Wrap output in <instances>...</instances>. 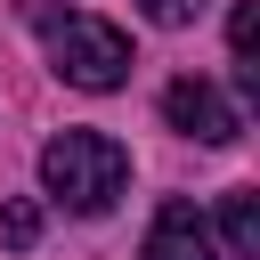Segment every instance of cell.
<instances>
[{"label": "cell", "instance_id": "obj_2", "mask_svg": "<svg viewBox=\"0 0 260 260\" xmlns=\"http://www.w3.org/2000/svg\"><path fill=\"white\" fill-rule=\"evenodd\" d=\"M41 32H49V57H57V73L73 81V89H122L130 81V41H122V24H106V16H49V0H16Z\"/></svg>", "mask_w": 260, "mask_h": 260}, {"label": "cell", "instance_id": "obj_8", "mask_svg": "<svg viewBox=\"0 0 260 260\" xmlns=\"http://www.w3.org/2000/svg\"><path fill=\"white\" fill-rule=\"evenodd\" d=\"M195 8H203V0H146L154 24H195Z\"/></svg>", "mask_w": 260, "mask_h": 260}, {"label": "cell", "instance_id": "obj_7", "mask_svg": "<svg viewBox=\"0 0 260 260\" xmlns=\"http://www.w3.org/2000/svg\"><path fill=\"white\" fill-rule=\"evenodd\" d=\"M228 49H236V65H252V49H260V8H252V0H236V16H228Z\"/></svg>", "mask_w": 260, "mask_h": 260}, {"label": "cell", "instance_id": "obj_5", "mask_svg": "<svg viewBox=\"0 0 260 260\" xmlns=\"http://www.w3.org/2000/svg\"><path fill=\"white\" fill-rule=\"evenodd\" d=\"M219 236H228L236 260H252V252H260V195H228V203H219Z\"/></svg>", "mask_w": 260, "mask_h": 260}, {"label": "cell", "instance_id": "obj_6", "mask_svg": "<svg viewBox=\"0 0 260 260\" xmlns=\"http://www.w3.org/2000/svg\"><path fill=\"white\" fill-rule=\"evenodd\" d=\"M0 244H16V252L41 244V203H32V195H8V203H0Z\"/></svg>", "mask_w": 260, "mask_h": 260}, {"label": "cell", "instance_id": "obj_4", "mask_svg": "<svg viewBox=\"0 0 260 260\" xmlns=\"http://www.w3.org/2000/svg\"><path fill=\"white\" fill-rule=\"evenodd\" d=\"M146 260H219L211 219H203L187 195H171V203L154 211V228H146Z\"/></svg>", "mask_w": 260, "mask_h": 260}, {"label": "cell", "instance_id": "obj_3", "mask_svg": "<svg viewBox=\"0 0 260 260\" xmlns=\"http://www.w3.org/2000/svg\"><path fill=\"white\" fill-rule=\"evenodd\" d=\"M162 122L171 130H187V138H203V146H228L244 122H236V106L211 89V81H195V73H179L171 89H162Z\"/></svg>", "mask_w": 260, "mask_h": 260}, {"label": "cell", "instance_id": "obj_1", "mask_svg": "<svg viewBox=\"0 0 260 260\" xmlns=\"http://www.w3.org/2000/svg\"><path fill=\"white\" fill-rule=\"evenodd\" d=\"M41 187H49L65 211L98 219V211H114V195L130 187V146L106 138V130H57V138L41 146Z\"/></svg>", "mask_w": 260, "mask_h": 260}]
</instances>
